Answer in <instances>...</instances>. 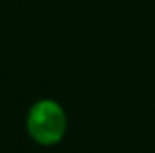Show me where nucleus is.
<instances>
[{"label":"nucleus","instance_id":"1","mask_svg":"<svg viewBox=\"0 0 155 153\" xmlns=\"http://www.w3.org/2000/svg\"><path fill=\"white\" fill-rule=\"evenodd\" d=\"M28 135L39 145H55L67 134L65 108L53 98H41L31 104L26 116Z\"/></svg>","mask_w":155,"mask_h":153}]
</instances>
